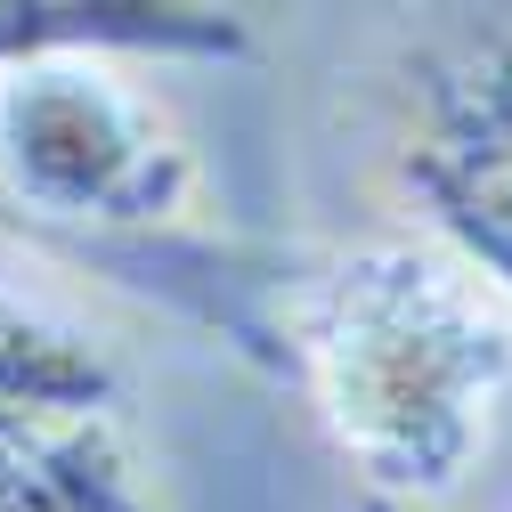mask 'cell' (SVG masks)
Wrapping results in <instances>:
<instances>
[{
    "mask_svg": "<svg viewBox=\"0 0 512 512\" xmlns=\"http://www.w3.org/2000/svg\"><path fill=\"white\" fill-rule=\"evenodd\" d=\"M285 350L366 496L447 504L512 391V326L472 261L358 244L293 285Z\"/></svg>",
    "mask_w": 512,
    "mask_h": 512,
    "instance_id": "1",
    "label": "cell"
},
{
    "mask_svg": "<svg viewBox=\"0 0 512 512\" xmlns=\"http://www.w3.org/2000/svg\"><path fill=\"white\" fill-rule=\"evenodd\" d=\"M399 179L431 228L512 293V25L423 49L407 66Z\"/></svg>",
    "mask_w": 512,
    "mask_h": 512,
    "instance_id": "2",
    "label": "cell"
},
{
    "mask_svg": "<svg viewBox=\"0 0 512 512\" xmlns=\"http://www.w3.org/2000/svg\"><path fill=\"white\" fill-rule=\"evenodd\" d=\"M131 57V66H244L252 17L236 0H0V74L33 57Z\"/></svg>",
    "mask_w": 512,
    "mask_h": 512,
    "instance_id": "3",
    "label": "cell"
},
{
    "mask_svg": "<svg viewBox=\"0 0 512 512\" xmlns=\"http://www.w3.org/2000/svg\"><path fill=\"white\" fill-rule=\"evenodd\" d=\"M122 366L98 342V326L0 269V431H41V423H82L114 415Z\"/></svg>",
    "mask_w": 512,
    "mask_h": 512,
    "instance_id": "4",
    "label": "cell"
},
{
    "mask_svg": "<svg viewBox=\"0 0 512 512\" xmlns=\"http://www.w3.org/2000/svg\"><path fill=\"white\" fill-rule=\"evenodd\" d=\"M0 512H155L114 415L0 431Z\"/></svg>",
    "mask_w": 512,
    "mask_h": 512,
    "instance_id": "5",
    "label": "cell"
},
{
    "mask_svg": "<svg viewBox=\"0 0 512 512\" xmlns=\"http://www.w3.org/2000/svg\"><path fill=\"white\" fill-rule=\"evenodd\" d=\"M358 512H439V504H391V496H366L358 488Z\"/></svg>",
    "mask_w": 512,
    "mask_h": 512,
    "instance_id": "6",
    "label": "cell"
},
{
    "mask_svg": "<svg viewBox=\"0 0 512 512\" xmlns=\"http://www.w3.org/2000/svg\"><path fill=\"white\" fill-rule=\"evenodd\" d=\"M0 228H9V212H0Z\"/></svg>",
    "mask_w": 512,
    "mask_h": 512,
    "instance_id": "7",
    "label": "cell"
}]
</instances>
